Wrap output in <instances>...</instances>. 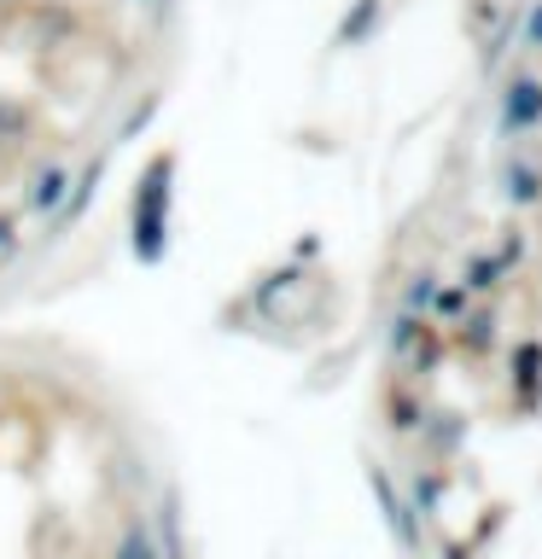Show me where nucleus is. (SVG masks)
Segmentation results:
<instances>
[{
    "label": "nucleus",
    "instance_id": "1",
    "mask_svg": "<svg viewBox=\"0 0 542 559\" xmlns=\"http://www.w3.org/2000/svg\"><path fill=\"white\" fill-rule=\"evenodd\" d=\"M537 134H542V70L514 64L496 94V146L514 152V146H531Z\"/></svg>",
    "mask_w": 542,
    "mask_h": 559
},
{
    "label": "nucleus",
    "instance_id": "2",
    "mask_svg": "<svg viewBox=\"0 0 542 559\" xmlns=\"http://www.w3.org/2000/svg\"><path fill=\"white\" fill-rule=\"evenodd\" d=\"M496 192H502V204H514V210H537L542 204V164L525 146L514 152H502V164H496Z\"/></svg>",
    "mask_w": 542,
    "mask_h": 559
},
{
    "label": "nucleus",
    "instance_id": "3",
    "mask_svg": "<svg viewBox=\"0 0 542 559\" xmlns=\"http://www.w3.org/2000/svg\"><path fill=\"white\" fill-rule=\"evenodd\" d=\"M70 187H76V175H70L64 164H42L30 192H24V210L30 216H59V210L70 204Z\"/></svg>",
    "mask_w": 542,
    "mask_h": 559
},
{
    "label": "nucleus",
    "instance_id": "4",
    "mask_svg": "<svg viewBox=\"0 0 542 559\" xmlns=\"http://www.w3.org/2000/svg\"><path fill=\"white\" fill-rule=\"evenodd\" d=\"M507 384H514L519 408H537L542 402V344L537 338L514 344V356H507Z\"/></svg>",
    "mask_w": 542,
    "mask_h": 559
},
{
    "label": "nucleus",
    "instance_id": "5",
    "mask_svg": "<svg viewBox=\"0 0 542 559\" xmlns=\"http://www.w3.org/2000/svg\"><path fill=\"white\" fill-rule=\"evenodd\" d=\"M449 349H461V356H490V349H496V309L490 304H472L467 309V321H455L449 326Z\"/></svg>",
    "mask_w": 542,
    "mask_h": 559
},
{
    "label": "nucleus",
    "instance_id": "6",
    "mask_svg": "<svg viewBox=\"0 0 542 559\" xmlns=\"http://www.w3.org/2000/svg\"><path fill=\"white\" fill-rule=\"evenodd\" d=\"M385 419H391L397 437H414L420 426H426V402H420L414 379H391V384H385Z\"/></svg>",
    "mask_w": 542,
    "mask_h": 559
},
{
    "label": "nucleus",
    "instance_id": "7",
    "mask_svg": "<svg viewBox=\"0 0 542 559\" xmlns=\"http://www.w3.org/2000/svg\"><path fill=\"white\" fill-rule=\"evenodd\" d=\"M507 280H514V274H507V262H502L496 251H472V257H467V269H461V286L472 292V304L496 297V292L507 286Z\"/></svg>",
    "mask_w": 542,
    "mask_h": 559
},
{
    "label": "nucleus",
    "instance_id": "8",
    "mask_svg": "<svg viewBox=\"0 0 542 559\" xmlns=\"http://www.w3.org/2000/svg\"><path fill=\"white\" fill-rule=\"evenodd\" d=\"M444 356H449V332L437 321H426L420 338H414V349H409V361H402V373H414V384H420V379H432L437 367H444Z\"/></svg>",
    "mask_w": 542,
    "mask_h": 559
},
{
    "label": "nucleus",
    "instance_id": "9",
    "mask_svg": "<svg viewBox=\"0 0 542 559\" xmlns=\"http://www.w3.org/2000/svg\"><path fill=\"white\" fill-rule=\"evenodd\" d=\"M111 559H164V548H157V536H152V524H146V513H129V519L117 524Z\"/></svg>",
    "mask_w": 542,
    "mask_h": 559
},
{
    "label": "nucleus",
    "instance_id": "10",
    "mask_svg": "<svg viewBox=\"0 0 542 559\" xmlns=\"http://www.w3.org/2000/svg\"><path fill=\"white\" fill-rule=\"evenodd\" d=\"M467 309H472V292L461 286V280H444V286H437V297H432V314L426 321H437V326H455V321H467Z\"/></svg>",
    "mask_w": 542,
    "mask_h": 559
},
{
    "label": "nucleus",
    "instance_id": "11",
    "mask_svg": "<svg viewBox=\"0 0 542 559\" xmlns=\"http://www.w3.org/2000/svg\"><path fill=\"white\" fill-rule=\"evenodd\" d=\"M420 326H426V314H409V309H397V314H391V332H385V349H391V361H397V367L409 361V349H414V338H420Z\"/></svg>",
    "mask_w": 542,
    "mask_h": 559
},
{
    "label": "nucleus",
    "instance_id": "12",
    "mask_svg": "<svg viewBox=\"0 0 542 559\" xmlns=\"http://www.w3.org/2000/svg\"><path fill=\"white\" fill-rule=\"evenodd\" d=\"M514 52H519V59H542V0H525V7H519Z\"/></svg>",
    "mask_w": 542,
    "mask_h": 559
},
{
    "label": "nucleus",
    "instance_id": "13",
    "mask_svg": "<svg viewBox=\"0 0 542 559\" xmlns=\"http://www.w3.org/2000/svg\"><path fill=\"white\" fill-rule=\"evenodd\" d=\"M437 286H444V274H432V269L409 274V286H402V309H409V314H432V297H437Z\"/></svg>",
    "mask_w": 542,
    "mask_h": 559
},
{
    "label": "nucleus",
    "instance_id": "14",
    "mask_svg": "<svg viewBox=\"0 0 542 559\" xmlns=\"http://www.w3.org/2000/svg\"><path fill=\"white\" fill-rule=\"evenodd\" d=\"M437 496H444V478L426 466V472H414V507L420 513H437Z\"/></svg>",
    "mask_w": 542,
    "mask_h": 559
},
{
    "label": "nucleus",
    "instance_id": "15",
    "mask_svg": "<svg viewBox=\"0 0 542 559\" xmlns=\"http://www.w3.org/2000/svg\"><path fill=\"white\" fill-rule=\"evenodd\" d=\"M496 257L507 262V274H514V269H519V262H525V234H519V227H514V234H507V239L496 245Z\"/></svg>",
    "mask_w": 542,
    "mask_h": 559
},
{
    "label": "nucleus",
    "instance_id": "16",
    "mask_svg": "<svg viewBox=\"0 0 542 559\" xmlns=\"http://www.w3.org/2000/svg\"><path fill=\"white\" fill-rule=\"evenodd\" d=\"M444 554H449V559H472V554L461 548V542H449V548H444Z\"/></svg>",
    "mask_w": 542,
    "mask_h": 559
},
{
    "label": "nucleus",
    "instance_id": "17",
    "mask_svg": "<svg viewBox=\"0 0 542 559\" xmlns=\"http://www.w3.org/2000/svg\"><path fill=\"white\" fill-rule=\"evenodd\" d=\"M129 7H140V12H152V7H157V0H129Z\"/></svg>",
    "mask_w": 542,
    "mask_h": 559
},
{
    "label": "nucleus",
    "instance_id": "18",
    "mask_svg": "<svg viewBox=\"0 0 542 559\" xmlns=\"http://www.w3.org/2000/svg\"><path fill=\"white\" fill-rule=\"evenodd\" d=\"M7 234H12V222H7V216H0V239H7Z\"/></svg>",
    "mask_w": 542,
    "mask_h": 559
}]
</instances>
